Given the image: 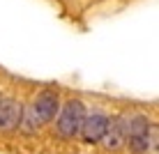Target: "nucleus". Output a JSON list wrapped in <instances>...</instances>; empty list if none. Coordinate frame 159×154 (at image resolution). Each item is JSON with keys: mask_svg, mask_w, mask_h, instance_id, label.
Segmentation results:
<instances>
[{"mask_svg": "<svg viewBox=\"0 0 159 154\" xmlns=\"http://www.w3.org/2000/svg\"><path fill=\"white\" fill-rule=\"evenodd\" d=\"M148 134H150V120L145 115L129 117V131H127V147L131 154H145L148 152Z\"/></svg>", "mask_w": 159, "mask_h": 154, "instance_id": "2", "label": "nucleus"}, {"mask_svg": "<svg viewBox=\"0 0 159 154\" xmlns=\"http://www.w3.org/2000/svg\"><path fill=\"white\" fill-rule=\"evenodd\" d=\"M19 129L23 131V134H35V131L39 129V122H37V117L32 115V111H30V108H28V111L23 108V117H21Z\"/></svg>", "mask_w": 159, "mask_h": 154, "instance_id": "7", "label": "nucleus"}, {"mask_svg": "<svg viewBox=\"0 0 159 154\" xmlns=\"http://www.w3.org/2000/svg\"><path fill=\"white\" fill-rule=\"evenodd\" d=\"M21 117H23V106L12 97L0 99V134H9V131L19 129Z\"/></svg>", "mask_w": 159, "mask_h": 154, "instance_id": "5", "label": "nucleus"}, {"mask_svg": "<svg viewBox=\"0 0 159 154\" xmlns=\"http://www.w3.org/2000/svg\"><path fill=\"white\" fill-rule=\"evenodd\" d=\"M0 99H2V97H0Z\"/></svg>", "mask_w": 159, "mask_h": 154, "instance_id": "9", "label": "nucleus"}, {"mask_svg": "<svg viewBox=\"0 0 159 154\" xmlns=\"http://www.w3.org/2000/svg\"><path fill=\"white\" fill-rule=\"evenodd\" d=\"M30 111H32V115L37 117V122H39V124L51 122V120L60 113V97H58V92L56 90L39 92V95L35 97V101H32Z\"/></svg>", "mask_w": 159, "mask_h": 154, "instance_id": "3", "label": "nucleus"}, {"mask_svg": "<svg viewBox=\"0 0 159 154\" xmlns=\"http://www.w3.org/2000/svg\"><path fill=\"white\" fill-rule=\"evenodd\" d=\"M148 152L159 154V124H150V134H148Z\"/></svg>", "mask_w": 159, "mask_h": 154, "instance_id": "8", "label": "nucleus"}, {"mask_svg": "<svg viewBox=\"0 0 159 154\" xmlns=\"http://www.w3.org/2000/svg\"><path fill=\"white\" fill-rule=\"evenodd\" d=\"M106 126H108V115H104L102 111H95V113H88L85 120H83V126H81V138L90 145L99 143L106 134Z\"/></svg>", "mask_w": 159, "mask_h": 154, "instance_id": "6", "label": "nucleus"}, {"mask_svg": "<svg viewBox=\"0 0 159 154\" xmlns=\"http://www.w3.org/2000/svg\"><path fill=\"white\" fill-rule=\"evenodd\" d=\"M85 115H88L85 103L81 101V99H69L65 106H60V113H58V122H56L58 136H62V138H74V136H79Z\"/></svg>", "mask_w": 159, "mask_h": 154, "instance_id": "1", "label": "nucleus"}, {"mask_svg": "<svg viewBox=\"0 0 159 154\" xmlns=\"http://www.w3.org/2000/svg\"><path fill=\"white\" fill-rule=\"evenodd\" d=\"M127 131H129V120L125 115H116V117H108V126H106V134L99 140L104 145V150H111L116 152L127 143Z\"/></svg>", "mask_w": 159, "mask_h": 154, "instance_id": "4", "label": "nucleus"}]
</instances>
